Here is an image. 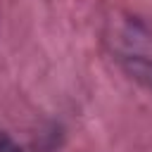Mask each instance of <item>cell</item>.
Segmentation results:
<instances>
[{"instance_id":"obj_1","label":"cell","mask_w":152,"mask_h":152,"mask_svg":"<svg viewBox=\"0 0 152 152\" xmlns=\"http://www.w3.org/2000/svg\"><path fill=\"white\" fill-rule=\"evenodd\" d=\"M0 152H24L7 133H0Z\"/></svg>"}]
</instances>
